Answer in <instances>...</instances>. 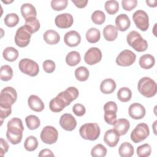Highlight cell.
<instances>
[{"mask_svg": "<svg viewBox=\"0 0 157 157\" xmlns=\"http://www.w3.org/2000/svg\"><path fill=\"white\" fill-rule=\"evenodd\" d=\"M74 22L73 17L71 14L64 13L58 15L55 20L56 26L59 28L66 29L70 28Z\"/></svg>", "mask_w": 157, "mask_h": 157, "instance_id": "obj_13", "label": "cell"}, {"mask_svg": "<svg viewBox=\"0 0 157 157\" xmlns=\"http://www.w3.org/2000/svg\"><path fill=\"white\" fill-rule=\"evenodd\" d=\"M132 20L137 28L145 31L149 27V18L147 13L142 10H137L132 15Z\"/></svg>", "mask_w": 157, "mask_h": 157, "instance_id": "obj_9", "label": "cell"}, {"mask_svg": "<svg viewBox=\"0 0 157 157\" xmlns=\"http://www.w3.org/2000/svg\"><path fill=\"white\" fill-rule=\"evenodd\" d=\"M100 132L99 126L96 123H85L79 129L80 135L83 139L91 141L96 140L99 137Z\"/></svg>", "mask_w": 157, "mask_h": 157, "instance_id": "obj_4", "label": "cell"}, {"mask_svg": "<svg viewBox=\"0 0 157 157\" xmlns=\"http://www.w3.org/2000/svg\"><path fill=\"white\" fill-rule=\"evenodd\" d=\"M64 43L70 47H74L80 43L81 36L76 31H70L66 33L64 36Z\"/></svg>", "mask_w": 157, "mask_h": 157, "instance_id": "obj_17", "label": "cell"}, {"mask_svg": "<svg viewBox=\"0 0 157 157\" xmlns=\"http://www.w3.org/2000/svg\"><path fill=\"white\" fill-rule=\"evenodd\" d=\"M31 34L25 25L20 27L17 30L15 36V42L16 45L21 48L28 46L30 42Z\"/></svg>", "mask_w": 157, "mask_h": 157, "instance_id": "obj_8", "label": "cell"}, {"mask_svg": "<svg viewBox=\"0 0 157 157\" xmlns=\"http://www.w3.org/2000/svg\"><path fill=\"white\" fill-rule=\"evenodd\" d=\"M12 108L8 107L0 106V117L1 120V124L3 121V119L6 118L11 114Z\"/></svg>", "mask_w": 157, "mask_h": 157, "instance_id": "obj_48", "label": "cell"}, {"mask_svg": "<svg viewBox=\"0 0 157 157\" xmlns=\"http://www.w3.org/2000/svg\"><path fill=\"white\" fill-rule=\"evenodd\" d=\"M101 38V33L99 29L96 28L89 29L86 33V39L87 41L91 44L98 42Z\"/></svg>", "mask_w": 157, "mask_h": 157, "instance_id": "obj_30", "label": "cell"}, {"mask_svg": "<svg viewBox=\"0 0 157 157\" xmlns=\"http://www.w3.org/2000/svg\"><path fill=\"white\" fill-rule=\"evenodd\" d=\"M139 92L146 98L154 96L157 91L156 82L151 78L144 77L140 78L137 84Z\"/></svg>", "mask_w": 157, "mask_h": 157, "instance_id": "obj_2", "label": "cell"}, {"mask_svg": "<svg viewBox=\"0 0 157 157\" xmlns=\"http://www.w3.org/2000/svg\"><path fill=\"white\" fill-rule=\"evenodd\" d=\"M18 67L21 72L30 77L36 76L39 72L38 64L29 58H24L20 61Z\"/></svg>", "mask_w": 157, "mask_h": 157, "instance_id": "obj_6", "label": "cell"}, {"mask_svg": "<svg viewBox=\"0 0 157 157\" xmlns=\"http://www.w3.org/2000/svg\"><path fill=\"white\" fill-rule=\"evenodd\" d=\"M116 88V83L112 78L102 80L100 85V90L104 94H111Z\"/></svg>", "mask_w": 157, "mask_h": 157, "instance_id": "obj_24", "label": "cell"}, {"mask_svg": "<svg viewBox=\"0 0 157 157\" xmlns=\"http://www.w3.org/2000/svg\"><path fill=\"white\" fill-rule=\"evenodd\" d=\"M39 157H44V156H54V154L48 148H45L42 150L38 155Z\"/></svg>", "mask_w": 157, "mask_h": 157, "instance_id": "obj_52", "label": "cell"}, {"mask_svg": "<svg viewBox=\"0 0 157 157\" xmlns=\"http://www.w3.org/2000/svg\"><path fill=\"white\" fill-rule=\"evenodd\" d=\"M105 11L110 15L115 14L119 10V4L115 0L107 1L104 5Z\"/></svg>", "mask_w": 157, "mask_h": 157, "instance_id": "obj_38", "label": "cell"}, {"mask_svg": "<svg viewBox=\"0 0 157 157\" xmlns=\"http://www.w3.org/2000/svg\"><path fill=\"white\" fill-rule=\"evenodd\" d=\"M45 42L49 45H55L60 40L59 34L55 30L49 29L46 31L43 35Z\"/></svg>", "mask_w": 157, "mask_h": 157, "instance_id": "obj_23", "label": "cell"}, {"mask_svg": "<svg viewBox=\"0 0 157 157\" xmlns=\"http://www.w3.org/2000/svg\"><path fill=\"white\" fill-rule=\"evenodd\" d=\"M69 105L62 96L59 93L55 98H53L49 103V108L53 112H60L66 106Z\"/></svg>", "mask_w": 157, "mask_h": 157, "instance_id": "obj_16", "label": "cell"}, {"mask_svg": "<svg viewBox=\"0 0 157 157\" xmlns=\"http://www.w3.org/2000/svg\"><path fill=\"white\" fill-rule=\"evenodd\" d=\"M104 112V118L105 121L110 125H113L117 120V112L112 110H107Z\"/></svg>", "mask_w": 157, "mask_h": 157, "instance_id": "obj_44", "label": "cell"}, {"mask_svg": "<svg viewBox=\"0 0 157 157\" xmlns=\"http://www.w3.org/2000/svg\"><path fill=\"white\" fill-rule=\"evenodd\" d=\"M117 110H118L117 105L115 102H113V101H109L106 102L104 105V112L107 110H112L117 112Z\"/></svg>", "mask_w": 157, "mask_h": 157, "instance_id": "obj_50", "label": "cell"}, {"mask_svg": "<svg viewBox=\"0 0 157 157\" xmlns=\"http://www.w3.org/2000/svg\"><path fill=\"white\" fill-rule=\"evenodd\" d=\"M146 3L149 7H156V0H147Z\"/></svg>", "mask_w": 157, "mask_h": 157, "instance_id": "obj_53", "label": "cell"}, {"mask_svg": "<svg viewBox=\"0 0 157 157\" xmlns=\"http://www.w3.org/2000/svg\"><path fill=\"white\" fill-rule=\"evenodd\" d=\"M116 28L120 31H126L131 25L129 17L125 13L118 15L115 18Z\"/></svg>", "mask_w": 157, "mask_h": 157, "instance_id": "obj_19", "label": "cell"}, {"mask_svg": "<svg viewBox=\"0 0 157 157\" xmlns=\"http://www.w3.org/2000/svg\"><path fill=\"white\" fill-rule=\"evenodd\" d=\"M38 147V140L33 136H28L24 142V147L28 151H34Z\"/></svg>", "mask_w": 157, "mask_h": 157, "instance_id": "obj_35", "label": "cell"}, {"mask_svg": "<svg viewBox=\"0 0 157 157\" xmlns=\"http://www.w3.org/2000/svg\"><path fill=\"white\" fill-rule=\"evenodd\" d=\"M17 99V93L15 88L7 86L2 89L0 94V106L11 107Z\"/></svg>", "mask_w": 157, "mask_h": 157, "instance_id": "obj_5", "label": "cell"}, {"mask_svg": "<svg viewBox=\"0 0 157 157\" xmlns=\"http://www.w3.org/2000/svg\"><path fill=\"white\" fill-rule=\"evenodd\" d=\"M5 25L10 28L15 26L19 22V17L17 14L14 13H8L4 19Z\"/></svg>", "mask_w": 157, "mask_h": 157, "instance_id": "obj_39", "label": "cell"}, {"mask_svg": "<svg viewBox=\"0 0 157 157\" xmlns=\"http://www.w3.org/2000/svg\"><path fill=\"white\" fill-rule=\"evenodd\" d=\"M136 54L129 50L121 51L116 58V63L120 66H129L136 61Z\"/></svg>", "mask_w": 157, "mask_h": 157, "instance_id": "obj_11", "label": "cell"}, {"mask_svg": "<svg viewBox=\"0 0 157 157\" xmlns=\"http://www.w3.org/2000/svg\"><path fill=\"white\" fill-rule=\"evenodd\" d=\"M106 154V148L101 144L96 145L91 150V155L93 157H104Z\"/></svg>", "mask_w": 157, "mask_h": 157, "instance_id": "obj_40", "label": "cell"}, {"mask_svg": "<svg viewBox=\"0 0 157 157\" xmlns=\"http://www.w3.org/2000/svg\"><path fill=\"white\" fill-rule=\"evenodd\" d=\"M67 4V0H52L51 1V7L54 10L61 11L66 8Z\"/></svg>", "mask_w": 157, "mask_h": 157, "instance_id": "obj_43", "label": "cell"}, {"mask_svg": "<svg viewBox=\"0 0 157 157\" xmlns=\"http://www.w3.org/2000/svg\"><path fill=\"white\" fill-rule=\"evenodd\" d=\"M13 77V70L9 65H4L1 67L0 78L2 81H9Z\"/></svg>", "mask_w": 157, "mask_h": 157, "instance_id": "obj_36", "label": "cell"}, {"mask_svg": "<svg viewBox=\"0 0 157 157\" xmlns=\"http://www.w3.org/2000/svg\"><path fill=\"white\" fill-rule=\"evenodd\" d=\"M59 124L64 130L72 131L75 128L77 121L72 115L70 113H64L60 117Z\"/></svg>", "mask_w": 157, "mask_h": 157, "instance_id": "obj_14", "label": "cell"}, {"mask_svg": "<svg viewBox=\"0 0 157 157\" xmlns=\"http://www.w3.org/2000/svg\"><path fill=\"white\" fill-rule=\"evenodd\" d=\"M18 51L12 47H6L2 52L3 58L8 61L13 62L15 61L18 57Z\"/></svg>", "mask_w": 157, "mask_h": 157, "instance_id": "obj_29", "label": "cell"}, {"mask_svg": "<svg viewBox=\"0 0 157 157\" xmlns=\"http://www.w3.org/2000/svg\"><path fill=\"white\" fill-rule=\"evenodd\" d=\"M21 13L23 17L26 20L31 17H36L37 12L36 8L31 4L25 3L20 8Z\"/></svg>", "mask_w": 157, "mask_h": 157, "instance_id": "obj_25", "label": "cell"}, {"mask_svg": "<svg viewBox=\"0 0 157 157\" xmlns=\"http://www.w3.org/2000/svg\"><path fill=\"white\" fill-rule=\"evenodd\" d=\"M129 115L134 120H140L143 118L146 113L145 107L139 103H132L128 109Z\"/></svg>", "mask_w": 157, "mask_h": 157, "instance_id": "obj_15", "label": "cell"}, {"mask_svg": "<svg viewBox=\"0 0 157 157\" xmlns=\"http://www.w3.org/2000/svg\"><path fill=\"white\" fill-rule=\"evenodd\" d=\"M113 125V129L120 136H123L128 131L130 123L129 121L126 118H120L115 121Z\"/></svg>", "mask_w": 157, "mask_h": 157, "instance_id": "obj_21", "label": "cell"}, {"mask_svg": "<svg viewBox=\"0 0 157 157\" xmlns=\"http://www.w3.org/2000/svg\"><path fill=\"white\" fill-rule=\"evenodd\" d=\"M91 20L96 25H102L105 20V13L101 10H95L91 15Z\"/></svg>", "mask_w": 157, "mask_h": 157, "instance_id": "obj_41", "label": "cell"}, {"mask_svg": "<svg viewBox=\"0 0 157 157\" xmlns=\"http://www.w3.org/2000/svg\"><path fill=\"white\" fill-rule=\"evenodd\" d=\"M120 140V135L114 129H111L107 130L104 136V142L110 147H115Z\"/></svg>", "mask_w": 157, "mask_h": 157, "instance_id": "obj_18", "label": "cell"}, {"mask_svg": "<svg viewBox=\"0 0 157 157\" xmlns=\"http://www.w3.org/2000/svg\"><path fill=\"white\" fill-rule=\"evenodd\" d=\"M117 98L121 102H128L132 98V92L129 88L122 87L117 92Z\"/></svg>", "mask_w": 157, "mask_h": 157, "instance_id": "obj_33", "label": "cell"}, {"mask_svg": "<svg viewBox=\"0 0 157 157\" xmlns=\"http://www.w3.org/2000/svg\"><path fill=\"white\" fill-rule=\"evenodd\" d=\"M72 2L78 8H84L86 6L88 1L87 0H72Z\"/></svg>", "mask_w": 157, "mask_h": 157, "instance_id": "obj_51", "label": "cell"}, {"mask_svg": "<svg viewBox=\"0 0 157 157\" xmlns=\"http://www.w3.org/2000/svg\"><path fill=\"white\" fill-rule=\"evenodd\" d=\"M4 3H6V4H8V3H10V2H13V1H2Z\"/></svg>", "mask_w": 157, "mask_h": 157, "instance_id": "obj_54", "label": "cell"}, {"mask_svg": "<svg viewBox=\"0 0 157 157\" xmlns=\"http://www.w3.org/2000/svg\"><path fill=\"white\" fill-rule=\"evenodd\" d=\"M122 7L124 10L131 11L134 9L137 5V0H123L121 1Z\"/></svg>", "mask_w": 157, "mask_h": 157, "instance_id": "obj_45", "label": "cell"}, {"mask_svg": "<svg viewBox=\"0 0 157 157\" xmlns=\"http://www.w3.org/2000/svg\"><path fill=\"white\" fill-rule=\"evenodd\" d=\"M139 63L142 69H149L155 65V59L151 55L145 54L140 56Z\"/></svg>", "mask_w": 157, "mask_h": 157, "instance_id": "obj_27", "label": "cell"}, {"mask_svg": "<svg viewBox=\"0 0 157 157\" xmlns=\"http://www.w3.org/2000/svg\"><path fill=\"white\" fill-rule=\"evenodd\" d=\"M55 63L53 61L50 59H47L43 63V69L44 71L47 73H52L55 69Z\"/></svg>", "mask_w": 157, "mask_h": 157, "instance_id": "obj_46", "label": "cell"}, {"mask_svg": "<svg viewBox=\"0 0 157 157\" xmlns=\"http://www.w3.org/2000/svg\"><path fill=\"white\" fill-rule=\"evenodd\" d=\"M25 121L28 128L30 130H34L37 129L40 124L39 118L34 115H30L26 117Z\"/></svg>", "mask_w": 157, "mask_h": 157, "instance_id": "obj_34", "label": "cell"}, {"mask_svg": "<svg viewBox=\"0 0 157 157\" xmlns=\"http://www.w3.org/2000/svg\"><path fill=\"white\" fill-rule=\"evenodd\" d=\"M81 61L80 53L76 51L69 52L66 57V62L70 66H75L77 65Z\"/></svg>", "mask_w": 157, "mask_h": 157, "instance_id": "obj_32", "label": "cell"}, {"mask_svg": "<svg viewBox=\"0 0 157 157\" xmlns=\"http://www.w3.org/2000/svg\"><path fill=\"white\" fill-rule=\"evenodd\" d=\"M59 93L68 105H69L73 101L75 100L79 94L77 88L74 86H70L65 91H61Z\"/></svg>", "mask_w": 157, "mask_h": 157, "instance_id": "obj_22", "label": "cell"}, {"mask_svg": "<svg viewBox=\"0 0 157 157\" xmlns=\"http://www.w3.org/2000/svg\"><path fill=\"white\" fill-rule=\"evenodd\" d=\"M9 144L6 140L3 138L0 139V155L1 156H3L5 153H6L9 150Z\"/></svg>", "mask_w": 157, "mask_h": 157, "instance_id": "obj_49", "label": "cell"}, {"mask_svg": "<svg viewBox=\"0 0 157 157\" xmlns=\"http://www.w3.org/2000/svg\"><path fill=\"white\" fill-rule=\"evenodd\" d=\"M133 146L129 142H125L121 144L118 148V153L121 157H130L134 155Z\"/></svg>", "mask_w": 157, "mask_h": 157, "instance_id": "obj_28", "label": "cell"}, {"mask_svg": "<svg viewBox=\"0 0 157 157\" xmlns=\"http://www.w3.org/2000/svg\"><path fill=\"white\" fill-rule=\"evenodd\" d=\"M102 59V52L97 47H91L84 55V60L88 65H94Z\"/></svg>", "mask_w": 157, "mask_h": 157, "instance_id": "obj_12", "label": "cell"}, {"mask_svg": "<svg viewBox=\"0 0 157 157\" xmlns=\"http://www.w3.org/2000/svg\"><path fill=\"white\" fill-rule=\"evenodd\" d=\"M72 112L78 117H82L85 115L86 109L85 106L81 104H75L72 107Z\"/></svg>", "mask_w": 157, "mask_h": 157, "instance_id": "obj_47", "label": "cell"}, {"mask_svg": "<svg viewBox=\"0 0 157 157\" xmlns=\"http://www.w3.org/2000/svg\"><path fill=\"white\" fill-rule=\"evenodd\" d=\"M28 104L31 110L37 112H42L44 109L43 101L36 95H31L28 99Z\"/></svg>", "mask_w": 157, "mask_h": 157, "instance_id": "obj_20", "label": "cell"}, {"mask_svg": "<svg viewBox=\"0 0 157 157\" xmlns=\"http://www.w3.org/2000/svg\"><path fill=\"white\" fill-rule=\"evenodd\" d=\"M102 33L104 39L107 41H113L118 36V29L115 26L112 25L105 26Z\"/></svg>", "mask_w": 157, "mask_h": 157, "instance_id": "obj_26", "label": "cell"}, {"mask_svg": "<svg viewBox=\"0 0 157 157\" xmlns=\"http://www.w3.org/2000/svg\"><path fill=\"white\" fill-rule=\"evenodd\" d=\"M25 26L31 34L37 32L40 26L39 21L36 17H31L25 20Z\"/></svg>", "mask_w": 157, "mask_h": 157, "instance_id": "obj_31", "label": "cell"}, {"mask_svg": "<svg viewBox=\"0 0 157 157\" xmlns=\"http://www.w3.org/2000/svg\"><path fill=\"white\" fill-rule=\"evenodd\" d=\"M24 127L21 119L13 118L7 123L6 137L10 143L17 145L20 143L23 137Z\"/></svg>", "mask_w": 157, "mask_h": 157, "instance_id": "obj_1", "label": "cell"}, {"mask_svg": "<svg viewBox=\"0 0 157 157\" xmlns=\"http://www.w3.org/2000/svg\"><path fill=\"white\" fill-rule=\"evenodd\" d=\"M58 137V132L57 129L52 126H45L40 133V139L42 141L47 144H55Z\"/></svg>", "mask_w": 157, "mask_h": 157, "instance_id": "obj_10", "label": "cell"}, {"mask_svg": "<svg viewBox=\"0 0 157 157\" xmlns=\"http://www.w3.org/2000/svg\"><path fill=\"white\" fill-rule=\"evenodd\" d=\"M126 39L129 45L138 52H145L148 48L147 40L144 39L137 31L129 32L127 35Z\"/></svg>", "mask_w": 157, "mask_h": 157, "instance_id": "obj_3", "label": "cell"}, {"mask_svg": "<svg viewBox=\"0 0 157 157\" xmlns=\"http://www.w3.org/2000/svg\"><path fill=\"white\" fill-rule=\"evenodd\" d=\"M75 77L77 80L80 82H85L88 78L89 71L86 67H78L75 71Z\"/></svg>", "mask_w": 157, "mask_h": 157, "instance_id": "obj_37", "label": "cell"}, {"mask_svg": "<svg viewBox=\"0 0 157 157\" xmlns=\"http://www.w3.org/2000/svg\"><path fill=\"white\" fill-rule=\"evenodd\" d=\"M151 148L148 144H144L137 148V155L139 157H148L150 155Z\"/></svg>", "mask_w": 157, "mask_h": 157, "instance_id": "obj_42", "label": "cell"}, {"mask_svg": "<svg viewBox=\"0 0 157 157\" xmlns=\"http://www.w3.org/2000/svg\"><path fill=\"white\" fill-rule=\"evenodd\" d=\"M150 134L148 126L144 123L138 124L131 133V139L134 143L144 140Z\"/></svg>", "mask_w": 157, "mask_h": 157, "instance_id": "obj_7", "label": "cell"}]
</instances>
